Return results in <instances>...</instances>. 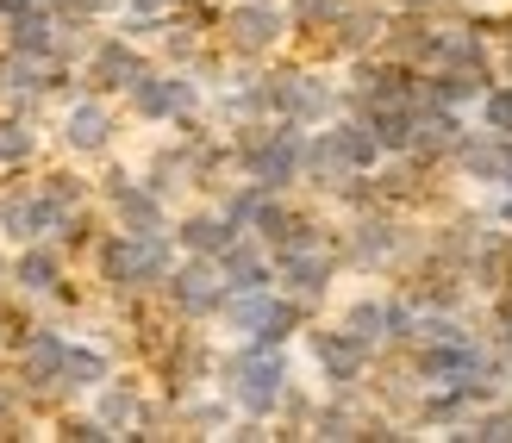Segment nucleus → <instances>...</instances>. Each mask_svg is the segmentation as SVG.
I'll list each match as a JSON object with an SVG mask.
<instances>
[{
  "instance_id": "obj_1",
  "label": "nucleus",
  "mask_w": 512,
  "mask_h": 443,
  "mask_svg": "<svg viewBox=\"0 0 512 443\" xmlns=\"http://www.w3.org/2000/svg\"><path fill=\"white\" fill-rule=\"evenodd\" d=\"M100 269H107L113 288H150V281H169V238H163V225H150V231L125 225L119 238L100 244Z\"/></svg>"
},
{
  "instance_id": "obj_2",
  "label": "nucleus",
  "mask_w": 512,
  "mask_h": 443,
  "mask_svg": "<svg viewBox=\"0 0 512 443\" xmlns=\"http://www.w3.org/2000/svg\"><path fill=\"white\" fill-rule=\"evenodd\" d=\"M225 387H232V400L250 412V419H269L288 394V362H281L269 344H250L225 362Z\"/></svg>"
},
{
  "instance_id": "obj_3",
  "label": "nucleus",
  "mask_w": 512,
  "mask_h": 443,
  "mask_svg": "<svg viewBox=\"0 0 512 443\" xmlns=\"http://www.w3.org/2000/svg\"><path fill=\"white\" fill-rule=\"evenodd\" d=\"M300 163H306V144H300L294 125H281V132H263V138L244 144V169H250L256 188H288Z\"/></svg>"
},
{
  "instance_id": "obj_4",
  "label": "nucleus",
  "mask_w": 512,
  "mask_h": 443,
  "mask_svg": "<svg viewBox=\"0 0 512 443\" xmlns=\"http://www.w3.org/2000/svg\"><path fill=\"white\" fill-rule=\"evenodd\" d=\"M163 288H169V300L182 306L188 319H200V312H225V300H232V288H225L213 256H200V263H188V269H169Z\"/></svg>"
},
{
  "instance_id": "obj_5",
  "label": "nucleus",
  "mask_w": 512,
  "mask_h": 443,
  "mask_svg": "<svg viewBox=\"0 0 512 443\" xmlns=\"http://www.w3.org/2000/svg\"><path fill=\"white\" fill-rule=\"evenodd\" d=\"M369 350H375V344H363L350 325H344V331H313V356H319L325 381H356V375L369 369Z\"/></svg>"
},
{
  "instance_id": "obj_6",
  "label": "nucleus",
  "mask_w": 512,
  "mask_h": 443,
  "mask_svg": "<svg viewBox=\"0 0 512 443\" xmlns=\"http://www.w3.org/2000/svg\"><path fill=\"white\" fill-rule=\"evenodd\" d=\"M125 94H132V107H138L144 119H175V113L194 107V88L182 82V75H138Z\"/></svg>"
},
{
  "instance_id": "obj_7",
  "label": "nucleus",
  "mask_w": 512,
  "mask_h": 443,
  "mask_svg": "<svg viewBox=\"0 0 512 443\" xmlns=\"http://www.w3.org/2000/svg\"><path fill=\"white\" fill-rule=\"evenodd\" d=\"M63 356H69V337H63V331H32V344H25V356H19L25 387L63 381Z\"/></svg>"
},
{
  "instance_id": "obj_8",
  "label": "nucleus",
  "mask_w": 512,
  "mask_h": 443,
  "mask_svg": "<svg viewBox=\"0 0 512 443\" xmlns=\"http://www.w3.org/2000/svg\"><path fill=\"white\" fill-rule=\"evenodd\" d=\"M225 32H232L238 50H269L281 38V13L263 7V0H244V7H232V19H225Z\"/></svg>"
},
{
  "instance_id": "obj_9",
  "label": "nucleus",
  "mask_w": 512,
  "mask_h": 443,
  "mask_svg": "<svg viewBox=\"0 0 512 443\" xmlns=\"http://www.w3.org/2000/svg\"><path fill=\"white\" fill-rule=\"evenodd\" d=\"M281 281H288L294 294H325L331 288V256H319V244L281 250Z\"/></svg>"
},
{
  "instance_id": "obj_10",
  "label": "nucleus",
  "mask_w": 512,
  "mask_h": 443,
  "mask_svg": "<svg viewBox=\"0 0 512 443\" xmlns=\"http://www.w3.org/2000/svg\"><path fill=\"white\" fill-rule=\"evenodd\" d=\"M213 263H219V275H225V288H232V294H250V288H269V263H263V256H256V250H250L244 238H238L232 250H219Z\"/></svg>"
},
{
  "instance_id": "obj_11",
  "label": "nucleus",
  "mask_w": 512,
  "mask_h": 443,
  "mask_svg": "<svg viewBox=\"0 0 512 443\" xmlns=\"http://www.w3.org/2000/svg\"><path fill=\"white\" fill-rule=\"evenodd\" d=\"M63 138H69V150H107V138H113L107 107H100V100H82V107H69Z\"/></svg>"
},
{
  "instance_id": "obj_12",
  "label": "nucleus",
  "mask_w": 512,
  "mask_h": 443,
  "mask_svg": "<svg viewBox=\"0 0 512 443\" xmlns=\"http://www.w3.org/2000/svg\"><path fill=\"white\" fill-rule=\"evenodd\" d=\"M238 231H244V225H238L232 213H219V219L207 213V219H188L182 231H175V238H182L194 256H219V250H232V244H238Z\"/></svg>"
},
{
  "instance_id": "obj_13",
  "label": "nucleus",
  "mask_w": 512,
  "mask_h": 443,
  "mask_svg": "<svg viewBox=\"0 0 512 443\" xmlns=\"http://www.w3.org/2000/svg\"><path fill=\"white\" fill-rule=\"evenodd\" d=\"M138 75H144V63H138V50L125 44V38H107V44L94 50V82L100 88H132Z\"/></svg>"
},
{
  "instance_id": "obj_14",
  "label": "nucleus",
  "mask_w": 512,
  "mask_h": 443,
  "mask_svg": "<svg viewBox=\"0 0 512 443\" xmlns=\"http://www.w3.org/2000/svg\"><path fill=\"white\" fill-rule=\"evenodd\" d=\"M113 206H119V219L132 225V231L163 225V200H157V188H138V181H113Z\"/></svg>"
},
{
  "instance_id": "obj_15",
  "label": "nucleus",
  "mask_w": 512,
  "mask_h": 443,
  "mask_svg": "<svg viewBox=\"0 0 512 443\" xmlns=\"http://www.w3.org/2000/svg\"><path fill=\"white\" fill-rule=\"evenodd\" d=\"M0 88L7 94H38L44 88V57L38 50H13V57L0 63Z\"/></svg>"
},
{
  "instance_id": "obj_16",
  "label": "nucleus",
  "mask_w": 512,
  "mask_h": 443,
  "mask_svg": "<svg viewBox=\"0 0 512 443\" xmlns=\"http://www.w3.org/2000/svg\"><path fill=\"white\" fill-rule=\"evenodd\" d=\"M100 381H107V356L69 344V356H63V387H100Z\"/></svg>"
},
{
  "instance_id": "obj_17",
  "label": "nucleus",
  "mask_w": 512,
  "mask_h": 443,
  "mask_svg": "<svg viewBox=\"0 0 512 443\" xmlns=\"http://www.w3.org/2000/svg\"><path fill=\"white\" fill-rule=\"evenodd\" d=\"M50 32H57V25H50V13H44V7L19 13V19H13V50H38V57H50V44H57Z\"/></svg>"
},
{
  "instance_id": "obj_18",
  "label": "nucleus",
  "mask_w": 512,
  "mask_h": 443,
  "mask_svg": "<svg viewBox=\"0 0 512 443\" xmlns=\"http://www.w3.org/2000/svg\"><path fill=\"white\" fill-rule=\"evenodd\" d=\"M13 275H19L25 294H50V288H57V256H50V250H25Z\"/></svg>"
},
{
  "instance_id": "obj_19",
  "label": "nucleus",
  "mask_w": 512,
  "mask_h": 443,
  "mask_svg": "<svg viewBox=\"0 0 512 443\" xmlns=\"http://www.w3.org/2000/svg\"><path fill=\"white\" fill-rule=\"evenodd\" d=\"M363 344H375V337H388V306L381 300H363V306H350V319H344Z\"/></svg>"
},
{
  "instance_id": "obj_20",
  "label": "nucleus",
  "mask_w": 512,
  "mask_h": 443,
  "mask_svg": "<svg viewBox=\"0 0 512 443\" xmlns=\"http://www.w3.org/2000/svg\"><path fill=\"white\" fill-rule=\"evenodd\" d=\"M481 119H488V132H512V88H500V94H488L481 100Z\"/></svg>"
},
{
  "instance_id": "obj_21",
  "label": "nucleus",
  "mask_w": 512,
  "mask_h": 443,
  "mask_svg": "<svg viewBox=\"0 0 512 443\" xmlns=\"http://www.w3.org/2000/svg\"><path fill=\"white\" fill-rule=\"evenodd\" d=\"M394 238H388V225H363V238H356V263H375V256H388Z\"/></svg>"
},
{
  "instance_id": "obj_22",
  "label": "nucleus",
  "mask_w": 512,
  "mask_h": 443,
  "mask_svg": "<svg viewBox=\"0 0 512 443\" xmlns=\"http://www.w3.org/2000/svg\"><path fill=\"white\" fill-rule=\"evenodd\" d=\"M13 156H32V132L25 125H0V163H13Z\"/></svg>"
},
{
  "instance_id": "obj_23",
  "label": "nucleus",
  "mask_w": 512,
  "mask_h": 443,
  "mask_svg": "<svg viewBox=\"0 0 512 443\" xmlns=\"http://www.w3.org/2000/svg\"><path fill=\"white\" fill-rule=\"evenodd\" d=\"M132 412H138V400L125 394V387H113V394L100 400V419H107V425H125V419H132Z\"/></svg>"
},
{
  "instance_id": "obj_24",
  "label": "nucleus",
  "mask_w": 512,
  "mask_h": 443,
  "mask_svg": "<svg viewBox=\"0 0 512 443\" xmlns=\"http://www.w3.org/2000/svg\"><path fill=\"white\" fill-rule=\"evenodd\" d=\"M38 7V0H0V13H7V19H19V13H32Z\"/></svg>"
},
{
  "instance_id": "obj_25",
  "label": "nucleus",
  "mask_w": 512,
  "mask_h": 443,
  "mask_svg": "<svg viewBox=\"0 0 512 443\" xmlns=\"http://www.w3.org/2000/svg\"><path fill=\"white\" fill-rule=\"evenodd\" d=\"M144 7H169V0H144Z\"/></svg>"
},
{
  "instance_id": "obj_26",
  "label": "nucleus",
  "mask_w": 512,
  "mask_h": 443,
  "mask_svg": "<svg viewBox=\"0 0 512 443\" xmlns=\"http://www.w3.org/2000/svg\"><path fill=\"white\" fill-rule=\"evenodd\" d=\"M406 7H425V0H406Z\"/></svg>"
},
{
  "instance_id": "obj_27",
  "label": "nucleus",
  "mask_w": 512,
  "mask_h": 443,
  "mask_svg": "<svg viewBox=\"0 0 512 443\" xmlns=\"http://www.w3.org/2000/svg\"><path fill=\"white\" fill-rule=\"evenodd\" d=\"M0 281H7V263H0Z\"/></svg>"
},
{
  "instance_id": "obj_28",
  "label": "nucleus",
  "mask_w": 512,
  "mask_h": 443,
  "mask_svg": "<svg viewBox=\"0 0 512 443\" xmlns=\"http://www.w3.org/2000/svg\"><path fill=\"white\" fill-rule=\"evenodd\" d=\"M506 219H512V200H506Z\"/></svg>"
}]
</instances>
